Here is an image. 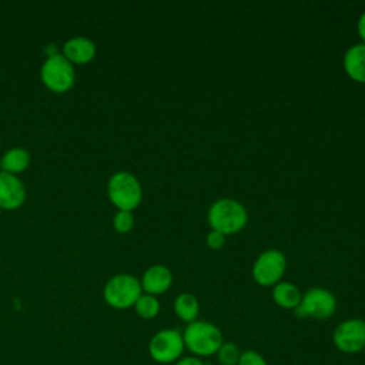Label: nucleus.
<instances>
[{
  "mask_svg": "<svg viewBox=\"0 0 365 365\" xmlns=\"http://www.w3.org/2000/svg\"><path fill=\"white\" fill-rule=\"evenodd\" d=\"M30 164V155L24 148H11L9 150L0 160V167L4 173L9 174H19L24 171Z\"/></svg>",
  "mask_w": 365,
  "mask_h": 365,
  "instance_id": "16",
  "label": "nucleus"
},
{
  "mask_svg": "<svg viewBox=\"0 0 365 365\" xmlns=\"http://www.w3.org/2000/svg\"><path fill=\"white\" fill-rule=\"evenodd\" d=\"M336 311V298L335 295L325 288H311L308 289L294 309L295 317L299 319L312 318V319H327L334 315Z\"/></svg>",
  "mask_w": 365,
  "mask_h": 365,
  "instance_id": "6",
  "label": "nucleus"
},
{
  "mask_svg": "<svg viewBox=\"0 0 365 365\" xmlns=\"http://www.w3.org/2000/svg\"><path fill=\"white\" fill-rule=\"evenodd\" d=\"M287 269V258L282 251L269 248L262 251L252 264V278L261 287H274L281 281Z\"/></svg>",
  "mask_w": 365,
  "mask_h": 365,
  "instance_id": "7",
  "label": "nucleus"
},
{
  "mask_svg": "<svg viewBox=\"0 0 365 365\" xmlns=\"http://www.w3.org/2000/svg\"><path fill=\"white\" fill-rule=\"evenodd\" d=\"M173 365H205V364L202 362L201 358H197V356L190 355V356H181V358H180L177 362H174Z\"/></svg>",
  "mask_w": 365,
  "mask_h": 365,
  "instance_id": "22",
  "label": "nucleus"
},
{
  "mask_svg": "<svg viewBox=\"0 0 365 365\" xmlns=\"http://www.w3.org/2000/svg\"><path fill=\"white\" fill-rule=\"evenodd\" d=\"M335 348L344 354H356L365 348V321L349 318L336 325L332 332Z\"/></svg>",
  "mask_w": 365,
  "mask_h": 365,
  "instance_id": "9",
  "label": "nucleus"
},
{
  "mask_svg": "<svg viewBox=\"0 0 365 365\" xmlns=\"http://www.w3.org/2000/svg\"><path fill=\"white\" fill-rule=\"evenodd\" d=\"M207 220L214 231L232 235L245 228L248 222L247 208L234 198H220L208 208Z\"/></svg>",
  "mask_w": 365,
  "mask_h": 365,
  "instance_id": "1",
  "label": "nucleus"
},
{
  "mask_svg": "<svg viewBox=\"0 0 365 365\" xmlns=\"http://www.w3.org/2000/svg\"><path fill=\"white\" fill-rule=\"evenodd\" d=\"M64 57L73 64H84L94 58L96 56V46L91 40L86 37H74L64 43L63 47Z\"/></svg>",
  "mask_w": 365,
  "mask_h": 365,
  "instance_id": "13",
  "label": "nucleus"
},
{
  "mask_svg": "<svg viewBox=\"0 0 365 365\" xmlns=\"http://www.w3.org/2000/svg\"><path fill=\"white\" fill-rule=\"evenodd\" d=\"M272 299L279 308L295 309L302 299V294L295 284L279 281L272 287Z\"/></svg>",
  "mask_w": 365,
  "mask_h": 365,
  "instance_id": "14",
  "label": "nucleus"
},
{
  "mask_svg": "<svg viewBox=\"0 0 365 365\" xmlns=\"http://www.w3.org/2000/svg\"><path fill=\"white\" fill-rule=\"evenodd\" d=\"M356 29H358V34H359V37L362 38V43L365 44V11L359 16V19H358V24H356Z\"/></svg>",
  "mask_w": 365,
  "mask_h": 365,
  "instance_id": "23",
  "label": "nucleus"
},
{
  "mask_svg": "<svg viewBox=\"0 0 365 365\" xmlns=\"http://www.w3.org/2000/svg\"><path fill=\"white\" fill-rule=\"evenodd\" d=\"M41 80L54 93L68 91L76 80L73 64L63 56H50L41 67Z\"/></svg>",
  "mask_w": 365,
  "mask_h": 365,
  "instance_id": "8",
  "label": "nucleus"
},
{
  "mask_svg": "<svg viewBox=\"0 0 365 365\" xmlns=\"http://www.w3.org/2000/svg\"><path fill=\"white\" fill-rule=\"evenodd\" d=\"M143 294L141 282L130 274H118L108 279L103 295L106 302L115 309L134 307L138 297Z\"/></svg>",
  "mask_w": 365,
  "mask_h": 365,
  "instance_id": "4",
  "label": "nucleus"
},
{
  "mask_svg": "<svg viewBox=\"0 0 365 365\" xmlns=\"http://www.w3.org/2000/svg\"><path fill=\"white\" fill-rule=\"evenodd\" d=\"M26 198L23 182L13 174L0 171V208L16 210Z\"/></svg>",
  "mask_w": 365,
  "mask_h": 365,
  "instance_id": "10",
  "label": "nucleus"
},
{
  "mask_svg": "<svg viewBox=\"0 0 365 365\" xmlns=\"http://www.w3.org/2000/svg\"><path fill=\"white\" fill-rule=\"evenodd\" d=\"M182 339L185 348L197 358H207L215 355L224 342L221 329L208 321L197 319L182 331Z\"/></svg>",
  "mask_w": 365,
  "mask_h": 365,
  "instance_id": "2",
  "label": "nucleus"
},
{
  "mask_svg": "<svg viewBox=\"0 0 365 365\" xmlns=\"http://www.w3.org/2000/svg\"><path fill=\"white\" fill-rule=\"evenodd\" d=\"M344 70L356 83H365V44L351 46L344 54Z\"/></svg>",
  "mask_w": 365,
  "mask_h": 365,
  "instance_id": "12",
  "label": "nucleus"
},
{
  "mask_svg": "<svg viewBox=\"0 0 365 365\" xmlns=\"http://www.w3.org/2000/svg\"><path fill=\"white\" fill-rule=\"evenodd\" d=\"M237 365H268V364H267V359L259 352L254 349H245V351H241Z\"/></svg>",
  "mask_w": 365,
  "mask_h": 365,
  "instance_id": "20",
  "label": "nucleus"
},
{
  "mask_svg": "<svg viewBox=\"0 0 365 365\" xmlns=\"http://www.w3.org/2000/svg\"><path fill=\"white\" fill-rule=\"evenodd\" d=\"M364 359H365V348H364Z\"/></svg>",
  "mask_w": 365,
  "mask_h": 365,
  "instance_id": "24",
  "label": "nucleus"
},
{
  "mask_svg": "<svg viewBox=\"0 0 365 365\" xmlns=\"http://www.w3.org/2000/svg\"><path fill=\"white\" fill-rule=\"evenodd\" d=\"M134 309L143 319H153L160 312V302L154 295L141 294L134 304Z\"/></svg>",
  "mask_w": 365,
  "mask_h": 365,
  "instance_id": "17",
  "label": "nucleus"
},
{
  "mask_svg": "<svg viewBox=\"0 0 365 365\" xmlns=\"http://www.w3.org/2000/svg\"><path fill=\"white\" fill-rule=\"evenodd\" d=\"M141 289L150 295H160L170 289L173 284V274L164 265L150 267L141 278Z\"/></svg>",
  "mask_w": 365,
  "mask_h": 365,
  "instance_id": "11",
  "label": "nucleus"
},
{
  "mask_svg": "<svg viewBox=\"0 0 365 365\" xmlns=\"http://www.w3.org/2000/svg\"><path fill=\"white\" fill-rule=\"evenodd\" d=\"M114 228L117 232H121V234H125V232H130L133 225H134V217L131 214V211H123V210H118V212L114 215Z\"/></svg>",
  "mask_w": 365,
  "mask_h": 365,
  "instance_id": "19",
  "label": "nucleus"
},
{
  "mask_svg": "<svg viewBox=\"0 0 365 365\" xmlns=\"http://www.w3.org/2000/svg\"><path fill=\"white\" fill-rule=\"evenodd\" d=\"M205 242H207V247L211 248V250H220L224 247L225 244V235H222L221 232L218 231H214L211 230L207 237H205Z\"/></svg>",
  "mask_w": 365,
  "mask_h": 365,
  "instance_id": "21",
  "label": "nucleus"
},
{
  "mask_svg": "<svg viewBox=\"0 0 365 365\" xmlns=\"http://www.w3.org/2000/svg\"><path fill=\"white\" fill-rule=\"evenodd\" d=\"M215 355L220 365H237L241 351L234 342H222Z\"/></svg>",
  "mask_w": 365,
  "mask_h": 365,
  "instance_id": "18",
  "label": "nucleus"
},
{
  "mask_svg": "<svg viewBox=\"0 0 365 365\" xmlns=\"http://www.w3.org/2000/svg\"><path fill=\"white\" fill-rule=\"evenodd\" d=\"M108 197L111 202L123 211L135 210L143 200L140 181L127 171H118L108 180Z\"/></svg>",
  "mask_w": 365,
  "mask_h": 365,
  "instance_id": "3",
  "label": "nucleus"
},
{
  "mask_svg": "<svg viewBox=\"0 0 365 365\" xmlns=\"http://www.w3.org/2000/svg\"><path fill=\"white\" fill-rule=\"evenodd\" d=\"M185 349L182 332L165 328L155 332L148 342V354L153 361L168 365L177 362Z\"/></svg>",
  "mask_w": 365,
  "mask_h": 365,
  "instance_id": "5",
  "label": "nucleus"
},
{
  "mask_svg": "<svg viewBox=\"0 0 365 365\" xmlns=\"http://www.w3.org/2000/svg\"><path fill=\"white\" fill-rule=\"evenodd\" d=\"M174 312L185 324L197 321L200 314V302L197 297L190 292L180 294L174 301Z\"/></svg>",
  "mask_w": 365,
  "mask_h": 365,
  "instance_id": "15",
  "label": "nucleus"
}]
</instances>
